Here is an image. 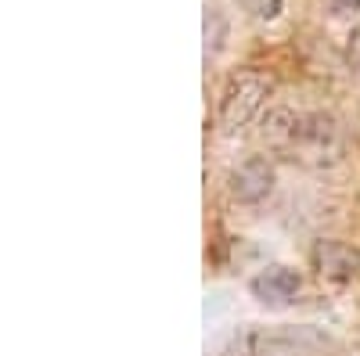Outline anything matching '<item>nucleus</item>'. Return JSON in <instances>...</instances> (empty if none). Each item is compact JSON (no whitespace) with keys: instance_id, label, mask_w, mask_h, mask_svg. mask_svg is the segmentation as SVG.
<instances>
[{"instance_id":"f8f14e48","label":"nucleus","mask_w":360,"mask_h":356,"mask_svg":"<svg viewBox=\"0 0 360 356\" xmlns=\"http://www.w3.org/2000/svg\"><path fill=\"white\" fill-rule=\"evenodd\" d=\"M266 356H299V352H292V349H270Z\"/></svg>"},{"instance_id":"0eeeda50","label":"nucleus","mask_w":360,"mask_h":356,"mask_svg":"<svg viewBox=\"0 0 360 356\" xmlns=\"http://www.w3.org/2000/svg\"><path fill=\"white\" fill-rule=\"evenodd\" d=\"M256 345H259V338H256L252 328H238L220 342L217 356H256Z\"/></svg>"},{"instance_id":"7ed1b4c3","label":"nucleus","mask_w":360,"mask_h":356,"mask_svg":"<svg viewBox=\"0 0 360 356\" xmlns=\"http://www.w3.org/2000/svg\"><path fill=\"white\" fill-rule=\"evenodd\" d=\"M274 180H278L274 166H270L263 155H252V159H245L242 166L231 169L227 187H231V198H234V202L256 205V202H263L270 191H274Z\"/></svg>"},{"instance_id":"9d476101","label":"nucleus","mask_w":360,"mask_h":356,"mask_svg":"<svg viewBox=\"0 0 360 356\" xmlns=\"http://www.w3.org/2000/svg\"><path fill=\"white\" fill-rule=\"evenodd\" d=\"M349 62L360 69V29H356V37H353V44H349Z\"/></svg>"},{"instance_id":"1a4fd4ad","label":"nucleus","mask_w":360,"mask_h":356,"mask_svg":"<svg viewBox=\"0 0 360 356\" xmlns=\"http://www.w3.org/2000/svg\"><path fill=\"white\" fill-rule=\"evenodd\" d=\"M238 8L252 18H259V22H270V18L281 15V0H238Z\"/></svg>"},{"instance_id":"9b49d317","label":"nucleus","mask_w":360,"mask_h":356,"mask_svg":"<svg viewBox=\"0 0 360 356\" xmlns=\"http://www.w3.org/2000/svg\"><path fill=\"white\" fill-rule=\"evenodd\" d=\"M339 11H360V0H335Z\"/></svg>"},{"instance_id":"20e7f679","label":"nucleus","mask_w":360,"mask_h":356,"mask_svg":"<svg viewBox=\"0 0 360 356\" xmlns=\"http://www.w3.org/2000/svg\"><path fill=\"white\" fill-rule=\"evenodd\" d=\"M299 288H303V277H299L292 266H281V263L266 266V270H259V274L249 281V291L256 295L263 306H274V310L295 303Z\"/></svg>"},{"instance_id":"423d86ee","label":"nucleus","mask_w":360,"mask_h":356,"mask_svg":"<svg viewBox=\"0 0 360 356\" xmlns=\"http://www.w3.org/2000/svg\"><path fill=\"white\" fill-rule=\"evenodd\" d=\"M299 123H303V115H295L288 108H270L266 119H263V140L274 144V147H288V152H292Z\"/></svg>"},{"instance_id":"f03ea898","label":"nucleus","mask_w":360,"mask_h":356,"mask_svg":"<svg viewBox=\"0 0 360 356\" xmlns=\"http://www.w3.org/2000/svg\"><path fill=\"white\" fill-rule=\"evenodd\" d=\"M292 152L299 162L307 166H335L342 159V133L335 126L332 115H303V123H299V133H295V144Z\"/></svg>"},{"instance_id":"39448f33","label":"nucleus","mask_w":360,"mask_h":356,"mask_svg":"<svg viewBox=\"0 0 360 356\" xmlns=\"http://www.w3.org/2000/svg\"><path fill=\"white\" fill-rule=\"evenodd\" d=\"M310 259H314V270L335 284H346L360 274V252L346 242H317Z\"/></svg>"},{"instance_id":"f257e3e1","label":"nucleus","mask_w":360,"mask_h":356,"mask_svg":"<svg viewBox=\"0 0 360 356\" xmlns=\"http://www.w3.org/2000/svg\"><path fill=\"white\" fill-rule=\"evenodd\" d=\"M270 86H274V83H270V76H263L256 69H245V72L231 76L227 91L220 98V126L224 130L249 126L252 119L259 115V108H263V101L270 94Z\"/></svg>"},{"instance_id":"6e6552de","label":"nucleus","mask_w":360,"mask_h":356,"mask_svg":"<svg viewBox=\"0 0 360 356\" xmlns=\"http://www.w3.org/2000/svg\"><path fill=\"white\" fill-rule=\"evenodd\" d=\"M205 58L217 54L224 47V37H227V25H224V15L217 8H205Z\"/></svg>"}]
</instances>
